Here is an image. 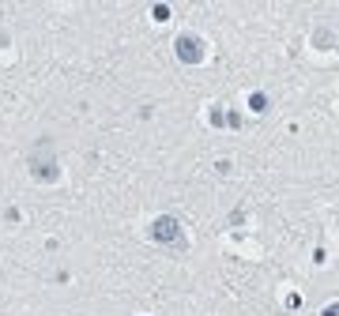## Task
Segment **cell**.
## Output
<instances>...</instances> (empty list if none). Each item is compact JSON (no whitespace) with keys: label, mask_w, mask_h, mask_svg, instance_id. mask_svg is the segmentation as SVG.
<instances>
[{"label":"cell","mask_w":339,"mask_h":316,"mask_svg":"<svg viewBox=\"0 0 339 316\" xmlns=\"http://www.w3.org/2000/svg\"><path fill=\"white\" fill-rule=\"evenodd\" d=\"M177 56L181 61H203V45H200V38H177Z\"/></svg>","instance_id":"obj_1"}]
</instances>
